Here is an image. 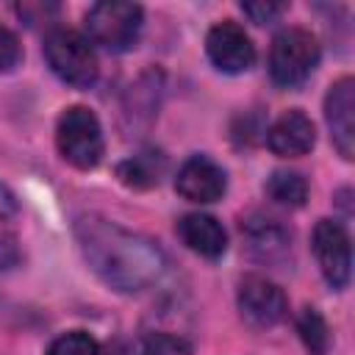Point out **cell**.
Masks as SVG:
<instances>
[{"instance_id": "18", "label": "cell", "mask_w": 355, "mask_h": 355, "mask_svg": "<svg viewBox=\"0 0 355 355\" xmlns=\"http://www.w3.org/2000/svg\"><path fill=\"white\" fill-rule=\"evenodd\" d=\"M19 61H22V44H19L17 33L11 28L0 25V75L11 72Z\"/></svg>"}, {"instance_id": "12", "label": "cell", "mask_w": 355, "mask_h": 355, "mask_svg": "<svg viewBox=\"0 0 355 355\" xmlns=\"http://www.w3.org/2000/svg\"><path fill=\"white\" fill-rule=\"evenodd\" d=\"M178 236L191 252L202 258H219L227 250V233L211 214H186L178 222Z\"/></svg>"}, {"instance_id": "19", "label": "cell", "mask_w": 355, "mask_h": 355, "mask_svg": "<svg viewBox=\"0 0 355 355\" xmlns=\"http://www.w3.org/2000/svg\"><path fill=\"white\" fill-rule=\"evenodd\" d=\"M288 6L286 3H272V0H255V3H241V11L255 22V25H269L275 22Z\"/></svg>"}, {"instance_id": "13", "label": "cell", "mask_w": 355, "mask_h": 355, "mask_svg": "<svg viewBox=\"0 0 355 355\" xmlns=\"http://www.w3.org/2000/svg\"><path fill=\"white\" fill-rule=\"evenodd\" d=\"M241 230H247L250 250L261 261H277L288 250V233L277 227L272 219H258V225H247V227L241 225Z\"/></svg>"}, {"instance_id": "16", "label": "cell", "mask_w": 355, "mask_h": 355, "mask_svg": "<svg viewBox=\"0 0 355 355\" xmlns=\"http://www.w3.org/2000/svg\"><path fill=\"white\" fill-rule=\"evenodd\" d=\"M297 330H300L311 355H324L327 352L330 330H327V322L322 319V313L316 308H302V313L297 316Z\"/></svg>"}, {"instance_id": "11", "label": "cell", "mask_w": 355, "mask_h": 355, "mask_svg": "<svg viewBox=\"0 0 355 355\" xmlns=\"http://www.w3.org/2000/svg\"><path fill=\"white\" fill-rule=\"evenodd\" d=\"M316 141V130L313 122L302 114V111H286L280 114L272 128L266 130V144L275 155L283 158H294V155H305Z\"/></svg>"}, {"instance_id": "3", "label": "cell", "mask_w": 355, "mask_h": 355, "mask_svg": "<svg viewBox=\"0 0 355 355\" xmlns=\"http://www.w3.org/2000/svg\"><path fill=\"white\" fill-rule=\"evenodd\" d=\"M55 144L61 158L75 169H94L105 150L103 128L86 105H69L61 111L55 125Z\"/></svg>"}, {"instance_id": "7", "label": "cell", "mask_w": 355, "mask_h": 355, "mask_svg": "<svg viewBox=\"0 0 355 355\" xmlns=\"http://www.w3.org/2000/svg\"><path fill=\"white\" fill-rule=\"evenodd\" d=\"M236 300H239L241 319L258 330L283 322V316L288 313V300H286L283 288L275 286L272 280L261 277V275H247L239 283Z\"/></svg>"}, {"instance_id": "4", "label": "cell", "mask_w": 355, "mask_h": 355, "mask_svg": "<svg viewBox=\"0 0 355 355\" xmlns=\"http://www.w3.org/2000/svg\"><path fill=\"white\" fill-rule=\"evenodd\" d=\"M141 19H144L141 6L122 0H103L86 11L83 25L92 44H100L108 53H125L136 44Z\"/></svg>"}, {"instance_id": "9", "label": "cell", "mask_w": 355, "mask_h": 355, "mask_svg": "<svg viewBox=\"0 0 355 355\" xmlns=\"http://www.w3.org/2000/svg\"><path fill=\"white\" fill-rule=\"evenodd\" d=\"M324 119L330 128V139L341 158L352 161L355 155V80L338 78L324 97Z\"/></svg>"}, {"instance_id": "15", "label": "cell", "mask_w": 355, "mask_h": 355, "mask_svg": "<svg viewBox=\"0 0 355 355\" xmlns=\"http://www.w3.org/2000/svg\"><path fill=\"white\" fill-rule=\"evenodd\" d=\"M164 169V158L158 153H141V155H133L128 158L125 164H119V178L122 183L133 186V189H150L158 183V175Z\"/></svg>"}, {"instance_id": "14", "label": "cell", "mask_w": 355, "mask_h": 355, "mask_svg": "<svg viewBox=\"0 0 355 355\" xmlns=\"http://www.w3.org/2000/svg\"><path fill=\"white\" fill-rule=\"evenodd\" d=\"M266 194L286 208H300L308 200V180L300 172H288V169H277L272 172V178L266 180Z\"/></svg>"}, {"instance_id": "6", "label": "cell", "mask_w": 355, "mask_h": 355, "mask_svg": "<svg viewBox=\"0 0 355 355\" xmlns=\"http://www.w3.org/2000/svg\"><path fill=\"white\" fill-rule=\"evenodd\" d=\"M311 247L324 280L333 288H344L352 272V244L347 227L336 219H319L311 236Z\"/></svg>"}, {"instance_id": "21", "label": "cell", "mask_w": 355, "mask_h": 355, "mask_svg": "<svg viewBox=\"0 0 355 355\" xmlns=\"http://www.w3.org/2000/svg\"><path fill=\"white\" fill-rule=\"evenodd\" d=\"M19 211V202L14 197V191L0 180V219H11Z\"/></svg>"}, {"instance_id": "17", "label": "cell", "mask_w": 355, "mask_h": 355, "mask_svg": "<svg viewBox=\"0 0 355 355\" xmlns=\"http://www.w3.org/2000/svg\"><path fill=\"white\" fill-rule=\"evenodd\" d=\"M97 352H100V344L86 330H69L47 347V355H97Z\"/></svg>"}, {"instance_id": "20", "label": "cell", "mask_w": 355, "mask_h": 355, "mask_svg": "<svg viewBox=\"0 0 355 355\" xmlns=\"http://www.w3.org/2000/svg\"><path fill=\"white\" fill-rule=\"evenodd\" d=\"M186 352H189V347L172 336H153L144 349V355H186Z\"/></svg>"}, {"instance_id": "5", "label": "cell", "mask_w": 355, "mask_h": 355, "mask_svg": "<svg viewBox=\"0 0 355 355\" xmlns=\"http://www.w3.org/2000/svg\"><path fill=\"white\" fill-rule=\"evenodd\" d=\"M319 64V42L305 28H286L275 36L269 50V75L277 86L294 89L311 78Z\"/></svg>"}, {"instance_id": "2", "label": "cell", "mask_w": 355, "mask_h": 355, "mask_svg": "<svg viewBox=\"0 0 355 355\" xmlns=\"http://www.w3.org/2000/svg\"><path fill=\"white\" fill-rule=\"evenodd\" d=\"M44 58L55 78L75 89H89L97 80V55L86 36L69 28H55L44 39Z\"/></svg>"}, {"instance_id": "1", "label": "cell", "mask_w": 355, "mask_h": 355, "mask_svg": "<svg viewBox=\"0 0 355 355\" xmlns=\"http://www.w3.org/2000/svg\"><path fill=\"white\" fill-rule=\"evenodd\" d=\"M75 236L89 269L116 291H144L166 272L164 250L153 239L133 233L116 222L80 216L75 222Z\"/></svg>"}, {"instance_id": "8", "label": "cell", "mask_w": 355, "mask_h": 355, "mask_svg": "<svg viewBox=\"0 0 355 355\" xmlns=\"http://www.w3.org/2000/svg\"><path fill=\"white\" fill-rule=\"evenodd\" d=\"M205 53L211 64L225 75H241L255 64V44L233 19H222L208 31Z\"/></svg>"}, {"instance_id": "10", "label": "cell", "mask_w": 355, "mask_h": 355, "mask_svg": "<svg viewBox=\"0 0 355 355\" xmlns=\"http://www.w3.org/2000/svg\"><path fill=\"white\" fill-rule=\"evenodd\" d=\"M227 189L225 169L208 155H191L183 161L175 178V191L189 202H216Z\"/></svg>"}]
</instances>
